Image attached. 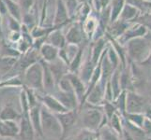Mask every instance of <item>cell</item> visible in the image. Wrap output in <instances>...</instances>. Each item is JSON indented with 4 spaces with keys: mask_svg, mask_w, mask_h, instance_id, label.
<instances>
[{
    "mask_svg": "<svg viewBox=\"0 0 151 140\" xmlns=\"http://www.w3.org/2000/svg\"><path fill=\"white\" fill-rule=\"evenodd\" d=\"M37 97L41 105H43L52 113L58 114V113H64L66 111H69L53 95L45 93V95H43V96H40L38 93Z\"/></svg>",
    "mask_w": 151,
    "mask_h": 140,
    "instance_id": "13",
    "label": "cell"
},
{
    "mask_svg": "<svg viewBox=\"0 0 151 140\" xmlns=\"http://www.w3.org/2000/svg\"><path fill=\"white\" fill-rule=\"evenodd\" d=\"M83 128L98 132L100 129L108 124V119L103 114L102 108L88 107L83 111L81 117Z\"/></svg>",
    "mask_w": 151,
    "mask_h": 140,
    "instance_id": "3",
    "label": "cell"
},
{
    "mask_svg": "<svg viewBox=\"0 0 151 140\" xmlns=\"http://www.w3.org/2000/svg\"><path fill=\"white\" fill-rule=\"evenodd\" d=\"M40 64L42 65V69H43V89L46 93H53L54 91L56 88V84L55 79L53 77V74L49 68V65L48 63H46L43 60L40 59Z\"/></svg>",
    "mask_w": 151,
    "mask_h": 140,
    "instance_id": "16",
    "label": "cell"
},
{
    "mask_svg": "<svg viewBox=\"0 0 151 140\" xmlns=\"http://www.w3.org/2000/svg\"><path fill=\"white\" fill-rule=\"evenodd\" d=\"M35 131L31 124L29 117V109L22 110L19 122V133L17 136V140H34Z\"/></svg>",
    "mask_w": 151,
    "mask_h": 140,
    "instance_id": "6",
    "label": "cell"
},
{
    "mask_svg": "<svg viewBox=\"0 0 151 140\" xmlns=\"http://www.w3.org/2000/svg\"><path fill=\"white\" fill-rule=\"evenodd\" d=\"M51 95H53L68 110H79V101H78L74 92H66L57 89L55 90Z\"/></svg>",
    "mask_w": 151,
    "mask_h": 140,
    "instance_id": "11",
    "label": "cell"
},
{
    "mask_svg": "<svg viewBox=\"0 0 151 140\" xmlns=\"http://www.w3.org/2000/svg\"><path fill=\"white\" fill-rule=\"evenodd\" d=\"M83 54H84V48L80 46V49L78 50L77 54L74 56V58L71 60L69 65V71L70 73H76L77 71H79L83 62Z\"/></svg>",
    "mask_w": 151,
    "mask_h": 140,
    "instance_id": "33",
    "label": "cell"
},
{
    "mask_svg": "<svg viewBox=\"0 0 151 140\" xmlns=\"http://www.w3.org/2000/svg\"><path fill=\"white\" fill-rule=\"evenodd\" d=\"M12 1H14V2H18L19 0H12Z\"/></svg>",
    "mask_w": 151,
    "mask_h": 140,
    "instance_id": "42",
    "label": "cell"
},
{
    "mask_svg": "<svg viewBox=\"0 0 151 140\" xmlns=\"http://www.w3.org/2000/svg\"><path fill=\"white\" fill-rule=\"evenodd\" d=\"M18 4L24 14V13H27L33 9V8L36 5V0H19Z\"/></svg>",
    "mask_w": 151,
    "mask_h": 140,
    "instance_id": "37",
    "label": "cell"
},
{
    "mask_svg": "<svg viewBox=\"0 0 151 140\" xmlns=\"http://www.w3.org/2000/svg\"><path fill=\"white\" fill-rule=\"evenodd\" d=\"M126 4V0H112L109 7H110V23H113L119 18L121 10Z\"/></svg>",
    "mask_w": 151,
    "mask_h": 140,
    "instance_id": "27",
    "label": "cell"
},
{
    "mask_svg": "<svg viewBox=\"0 0 151 140\" xmlns=\"http://www.w3.org/2000/svg\"><path fill=\"white\" fill-rule=\"evenodd\" d=\"M95 67H96V65L92 63L90 57H88V59L82 64L80 69H79L80 74L78 76H79V77L85 84L89 83V80L92 77L93 72L95 70Z\"/></svg>",
    "mask_w": 151,
    "mask_h": 140,
    "instance_id": "23",
    "label": "cell"
},
{
    "mask_svg": "<svg viewBox=\"0 0 151 140\" xmlns=\"http://www.w3.org/2000/svg\"><path fill=\"white\" fill-rule=\"evenodd\" d=\"M99 134L96 131L88 130L86 128H82L71 140H98Z\"/></svg>",
    "mask_w": 151,
    "mask_h": 140,
    "instance_id": "32",
    "label": "cell"
},
{
    "mask_svg": "<svg viewBox=\"0 0 151 140\" xmlns=\"http://www.w3.org/2000/svg\"><path fill=\"white\" fill-rule=\"evenodd\" d=\"M106 84L100 80L97 85L87 93L86 96L85 103H87V105L92 106H99L101 105L104 101V91H105Z\"/></svg>",
    "mask_w": 151,
    "mask_h": 140,
    "instance_id": "14",
    "label": "cell"
},
{
    "mask_svg": "<svg viewBox=\"0 0 151 140\" xmlns=\"http://www.w3.org/2000/svg\"><path fill=\"white\" fill-rule=\"evenodd\" d=\"M145 97L133 91H128L126 95V114L144 113L147 107Z\"/></svg>",
    "mask_w": 151,
    "mask_h": 140,
    "instance_id": "5",
    "label": "cell"
},
{
    "mask_svg": "<svg viewBox=\"0 0 151 140\" xmlns=\"http://www.w3.org/2000/svg\"><path fill=\"white\" fill-rule=\"evenodd\" d=\"M40 106L41 104H38L37 106L31 107L29 109V117L31 124L34 128L35 134L40 137L43 138L42 131H41V123H40Z\"/></svg>",
    "mask_w": 151,
    "mask_h": 140,
    "instance_id": "20",
    "label": "cell"
},
{
    "mask_svg": "<svg viewBox=\"0 0 151 140\" xmlns=\"http://www.w3.org/2000/svg\"><path fill=\"white\" fill-rule=\"evenodd\" d=\"M23 85V82L21 81V80L17 77H10V79L7 80H2L0 81V89L3 88H12V87H21Z\"/></svg>",
    "mask_w": 151,
    "mask_h": 140,
    "instance_id": "35",
    "label": "cell"
},
{
    "mask_svg": "<svg viewBox=\"0 0 151 140\" xmlns=\"http://www.w3.org/2000/svg\"><path fill=\"white\" fill-rule=\"evenodd\" d=\"M98 24H99L98 17L94 16L93 14H90L89 16L82 23L83 31H84V34L86 38L92 39L93 35H94L95 31L98 27Z\"/></svg>",
    "mask_w": 151,
    "mask_h": 140,
    "instance_id": "22",
    "label": "cell"
},
{
    "mask_svg": "<svg viewBox=\"0 0 151 140\" xmlns=\"http://www.w3.org/2000/svg\"><path fill=\"white\" fill-rule=\"evenodd\" d=\"M24 87L35 92H45L43 89V69L40 60L24 71Z\"/></svg>",
    "mask_w": 151,
    "mask_h": 140,
    "instance_id": "4",
    "label": "cell"
},
{
    "mask_svg": "<svg viewBox=\"0 0 151 140\" xmlns=\"http://www.w3.org/2000/svg\"><path fill=\"white\" fill-rule=\"evenodd\" d=\"M106 43H107L106 42V38L104 37L93 42L91 53H90V59L92 61V63L94 64L95 65H98L99 61H100L104 50L106 49Z\"/></svg>",
    "mask_w": 151,
    "mask_h": 140,
    "instance_id": "21",
    "label": "cell"
},
{
    "mask_svg": "<svg viewBox=\"0 0 151 140\" xmlns=\"http://www.w3.org/2000/svg\"><path fill=\"white\" fill-rule=\"evenodd\" d=\"M2 80H3V77H2V76H1V75H0V81H1Z\"/></svg>",
    "mask_w": 151,
    "mask_h": 140,
    "instance_id": "41",
    "label": "cell"
},
{
    "mask_svg": "<svg viewBox=\"0 0 151 140\" xmlns=\"http://www.w3.org/2000/svg\"><path fill=\"white\" fill-rule=\"evenodd\" d=\"M46 43L51 44L58 50L63 49L67 45V41L62 28H55L52 31L46 38Z\"/></svg>",
    "mask_w": 151,
    "mask_h": 140,
    "instance_id": "18",
    "label": "cell"
},
{
    "mask_svg": "<svg viewBox=\"0 0 151 140\" xmlns=\"http://www.w3.org/2000/svg\"><path fill=\"white\" fill-rule=\"evenodd\" d=\"M21 118V114L12 106H6L0 110V121H16Z\"/></svg>",
    "mask_w": 151,
    "mask_h": 140,
    "instance_id": "30",
    "label": "cell"
},
{
    "mask_svg": "<svg viewBox=\"0 0 151 140\" xmlns=\"http://www.w3.org/2000/svg\"><path fill=\"white\" fill-rule=\"evenodd\" d=\"M71 19L69 16V12L66 8V5L63 0H56L55 1V9L54 13L53 25L56 27H65L70 23Z\"/></svg>",
    "mask_w": 151,
    "mask_h": 140,
    "instance_id": "8",
    "label": "cell"
},
{
    "mask_svg": "<svg viewBox=\"0 0 151 140\" xmlns=\"http://www.w3.org/2000/svg\"><path fill=\"white\" fill-rule=\"evenodd\" d=\"M48 65H49V68L52 72V74H53L56 85L60 81L62 77L66 76L70 72L69 66H68L64 62H62L59 58L55 60V62H53V63H48Z\"/></svg>",
    "mask_w": 151,
    "mask_h": 140,
    "instance_id": "15",
    "label": "cell"
},
{
    "mask_svg": "<svg viewBox=\"0 0 151 140\" xmlns=\"http://www.w3.org/2000/svg\"><path fill=\"white\" fill-rule=\"evenodd\" d=\"M150 106H151V105H150Z\"/></svg>",
    "mask_w": 151,
    "mask_h": 140,
    "instance_id": "45",
    "label": "cell"
},
{
    "mask_svg": "<svg viewBox=\"0 0 151 140\" xmlns=\"http://www.w3.org/2000/svg\"><path fill=\"white\" fill-rule=\"evenodd\" d=\"M67 77H68V79L70 80L72 89H73V92L75 93L77 99L79 101V111H80L83 105L85 104L86 86L76 73H70V72H69V73L67 74Z\"/></svg>",
    "mask_w": 151,
    "mask_h": 140,
    "instance_id": "9",
    "label": "cell"
},
{
    "mask_svg": "<svg viewBox=\"0 0 151 140\" xmlns=\"http://www.w3.org/2000/svg\"><path fill=\"white\" fill-rule=\"evenodd\" d=\"M151 49V42L144 38H136L126 43V53L129 58L140 64L147 58Z\"/></svg>",
    "mask_w": 151,
    "mask_h": 140,
    "instance_id": "2",
    "label": "cell"
},
{
    "mask_svg": "<svg viewBox=\"0 0 151 140\" xmlns=\"http://www.w3.org/2000/svg\"><path fill=\"white\" fill-rule=\"evenodd\" d=\"M58 51L59 50L57 48L46 42L39 50L40 59L46 62V63H53V62L58 59Z\"/></svg>",
    "mask_w": 151,
    "mask_h": 140,
    "instance_id": "19",
    "label": "cell"
},
{
    "mask_svg": "<svg viewBox=\"0 0 151 140\" xmlns=\"http://www.w3.org/2000/svg\"><path fill=\"white\" fill-rule=\"evenodd\" d=\"M147 140H151V139H147Z\"/></svg>",
    "mask_w": 151,
    "mask_h": 140,
    "instance_id": "43",
    "label": "cell"
},
{
    "mask_svg": "<svg viewBox=\"0 0 151 140\" xmlns=\"http://www.w3.org/2000/svg\"><path fill=\"white\" fill-rule=\"evenodd\" d=\"M55 116L58 120L60 126L62 129V138L63 140L67 134L70 133V131L74 127L77 118L79 116V110L78 109H73V110H69L64 113H58L55 114Z\"/></svg>",
    "mask_w": 151,
    "mask_h": 140,
    "instance_id": "7",
    "label": "cell"
},
{
    "mask_svg": "<svg viewBox=\"0 0 151 140\" xmlns=\"http://www.w3.org/2000/svg\"><path fill=\"white\" fill-rule=\"evenodd\" d=\"M98 140H100V139H98Z\"/></svg>",
    "mask_w": 151,
    "mask_h": 140,
    "instance_id": "44",
    "label": "cell"
},
{
    "mask_svg": "<svg viewBox=\"0 0 151 140\" xmlns=\"http://www.w3.org/2000/svg\"><path fill=\"white\" fill-rule=\"evenodd\" d=\"M140 65L147 67V68H151V49H150V53L147 56V58L145 59V61H143L142 63H140Z\"/></svg>",
    "mask_w": 151,
    "mask_h": 140,
    "instance_id": "40",
    "label": "cell"
},
{
    "mask_svg": "<svg viewBox=\"0 0 151 140\" xmlns=\"http://www.w3.org/2000/svg\"><path fill=\"white\" fill-rule=\"evenodd\" d=\"M98 134H99V139L100 140H120L121 137L108 124L102 126L98 131Z\"/></svg>",
    "mask_w": 151,
    "mask_h": 140,
    "instance_id": "28",
    "label": "cell"
},
{
    "mask_svg": "<svg viewBox=\"0 0 151 140\" xmlns=\"http://www.w3.org/2000/svg\"><path fill=\"white\" fill-rule=\"evenodd\" d=\"M122 118H123V116L121 115V114L118 113L116 111L111 117L110 120L108 121V125L110 126L114 132L117 133L121 137H122V134H123V122H122Z\"/></svg>",
    "mask_w": 151,
    "mask_h": 140,
    "instance_id": "29",
    "label": "cell"
},
{
    "mask_svg": "<svg viewBox=\"0 0 151 140\" xmlns=\"http://www.w3.org/2000/svg\"><path fill=\"white\" fill-rule=\"evenodd\" d=\"M3 1L5 5H6L8 15H9V16H12L14 19H16L17 21H19V22H21V21H22L23 12L18 2H14L12 0H3Z\"/></svg>",
    "mask_w": 151,
    "mask_h": 140,
    "instance_id": "26",
    "label": "cell"
},
{
    "mask_svg": "<svg viewBox=\"0 0 151 140\" xmlns=\"http://www.w3.org/2000/svg\"><path fill=\"white\" fill-rule=\"evenodd\" d=\"M40 123L43 139L61 140L62 129L55 114L48 110L43 105L40 106Z\"/></svg>",
    "mask_w": 151,
    "mask_h": 140,
    "instance_id": "1",
    "label": "cell"
},
{
    "mask_svg": "<svg viewBox=\"0 0 151 140\" xmlns=\"http://www.w3.org/2000/svg\"><path fill=\"white\" fill-rule=\"evenodd\" d=\"M65 38L67 44H73L77 46H81V44L84 41L86 36L84 34L82 27V23L76 22L72 23L69 30L65 34Z\"/></svg>",
    "mask_w": 151,
    "mask_h": 140,
    "instance_id": "12",
    "label": "cell"
},
{
    "mask_svg": "<svg viewBox=\"0 0 151 140\" xmlns=\"http://www.w3.org/2000/svg\"><path fill=\"white\" fill-rule=\"evenodd\" d=\"M135 21H136L137 23L142 24L144 27H145L147 30L151 31V12L140 13L138 15V17L135 19Z\"/></svg>",
    "mask_w": 151,
    "mask_h": 140,
    "instance_id": "34",
    "label": "cell"
},
{
    "mask_svg": "<svg viewBox=\"0 0 151 140\" xmlns=\"http://www.w3.org/2000/svg\"><path fill=\"white\" fill-rule=\"evenodd\" d=\"M22 38V35L21 32H9V37H8V41L10 44H15L18 43Z\"/></svg>",
    "mask_w": 151,
    "mask_h": 140,
    "instance_id": "39",
    "label": "cell"
},
{
    "mask_svg": "<svg viewBox=\"0 0 151 140\" xmlns=\"http://www.w3.org/2000/svg\"><path fill=\"white\" fill-rule=\"evenodd\" d=\"M112 0H93V7L96 12H101L110 5Z\"/></svg>",
    "mask_w": 151,
    "mask_h": 140,
    "instance_id": "38",
    "label": "cell"
},
{
    "mask_svg": "<svg viewBox=\"0 0 151 140\" xmlns=\"http://www.w3.org/2000/svg\"><path fill=\"white\" fill-rule=\"evenodd\" d=\"M21 53L15 48V46L10 44L6 39L0 40V57H13L19 58Z\"/></svg>",
    "mask_w": 151,
    "mask_h": 140,
    "instance_id": "25",
    "label": "cell"
},
{
    "mask_svg": "<svg viewBox=\"0 0 151 140\" xmlns=\"http://www.w3.org/2000/svg\"><path fill=\"white\" fill-rule=\"evenodd\" d=\"M5 18H7V24L9 29V32H21V26H22L21 22L9 16V15H7Z\"/></svg>",
    "mask_w": 151,
    "mask_h": 140,
    "instance_id": "36",
    "label": "cell"
},
{
    "mask_svg": "<svg viewBox=\"0 0 151 140\" xmlns=\"http://www.w3.org/2000/svg\"><path fill=\"white\" fill-rule=\"evenodd\" d=\"M21 23L24 25L29 31H31L34 27L39 25V21H38L37 15L33 12V10H31V11H29L27 13H24L22 16Z\"/></svg>",
    "mask_w": 151,
    "mask_h": 140,
    "instance_id": "31",
    "label": "cell"
},
{
    "mask_svg": "<svg viewBox=\"0 0 151 140\" xmlns=\"http://www.w3.org/2000/svg\"><path fill=\"white\" fill-rule=\"evenodd\" d=\"M147 34V29L144 27L142 24L136 23H133L132 25H129V28L125 31V33L120 38H118L116 40L121 46H123L124 44H126L129 40L136 38H144Z\"/></svg>",
    "mask_w": 151,
    "mask_h": 140,
    "instance_id": "10",
    "label": "cell"
},
{
    "mask_svg": "<svg viewBox=\"0 0 151 140\" xmlns=\"http://www.w3.org/2000/svg\"><path fill=\"white\" fill-rule=\"evenodd\" d=\"M140 12L141 11H140L138 9L132 6V5L126 3L124 5V7L121 10V13H120V15H119L118 19L131 23L132 22H134L135 19H136L138 17V15L140 14Z\"/></svg>",
    "mask_w": 151,
    "mask_h": 140,
    "instance_id": "24",
    "label": "cell"
},
{
    "mask_svg": "<svg viewBox=\"0 0 151 140\" xmlns=\"http://www.w3.org/2000/svg\"><path fill=\"white\" fill-rule=\"evenodd\" d=\"M19 123L16 121H0V136L17 137Z\"/></svg>",
    "mask_w": 151,
    "mask_h": 140,
    "instance_id": "17",
    "label": "cell"
}]
</instances>
